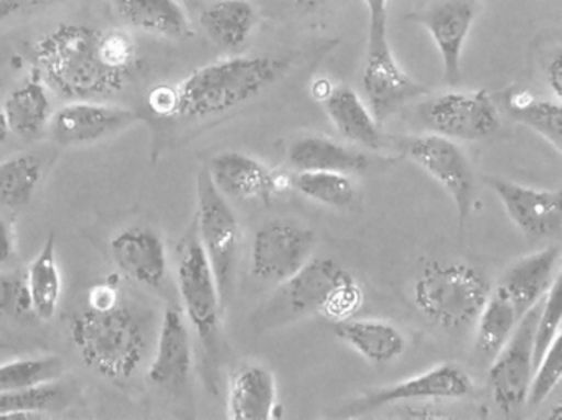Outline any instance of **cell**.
<instances>
[{
  "instance_id": "6da1fadb",
  "label": "cell",
  "mask_w": 562,
  "mask_h": 420,
  "mask_svg": "<svg viewBox=\"0 0 562 420\" xmlns=\"http://www.w3.org/2000/svg\"><path fill=\"white\" fill-rule=\"evenodd\" d=\"M34 57L45 83L58 97L100 101L126 87L137 45L124 31L60 24L35 42Z\"/></svg>"
},
{
  "instance_id": "7a4b0ae2",
  "label": "cell",
  "mask_w": 562,
  "mask_h": 420,
  "mask_svg": "<svg viewBox=\"0 0 562 420\" xmlns=\"http://www.w3.org/2000/svg\"><path fill=\"white\" fill-rule=\"evenodd\" d=\"M70 340L80 360L106 379H131L146 361L150 317L124 297L113 307H87L71 317Z\"/></svg>"
},
{
  "instance_id": "3957f363",
  "label": "cell",
  "mask_w": 562,
  "mask_h": 420,
  "mask_svg": "<svg viewBox=\"0 0 562 420\" xmlns=\"http://www.w3.org/2000/svg\"><path fill=\"white\" fill-rule=\"evenodd\" d=\"M291 68L288 58L233 55L203 65L176 84V117L203 120L243 106L274 87Z\"/></svg>"
},
{
  "instance_id": "277c9868",
  "label": "cell",
  "mask_w": 562,
  "mask_h": 420,
  "mask_svg": "<svg viewBox=\"0 0 562 420\" xmlns=\"http://www.w3.org/2000/svg\"><path fill=\"white\" fill-rule=\"evenodd\" d=\"M364 295L357 279L335 259H311L294 277L282 282L255 323L261 328L278 327L307 315L331 321L355 317Z\"/></svg>"
},
{
  "instance_id": "5b68a950",
  "label": "cell",
  "mask_w": 562,
  "mask_h": 420,
  "mask_svg": "<svg viewBox=\"0 0 562 420\" xmlns=\"http://www.w3.org/2000/svg\"><path fill=\"white\" fill-rule=\"evenodd\" d=\"M490 282L467 262H432L414 282V304L437 327L463 330L475 325L486 298Z\"/></svg>"
},
{
  "instance_id": "8992f818",
  "label": "cell",
  "mask_w": 562,
  "mask_h": 420,
  "mask_svg": "<svg viewBox=\"0 0 562 420\" xmlns=\"http://www.w3.org/2000/svg\"><path fill=\"white\" fill-rule=\"evenodd\" d=\"M176 274L183 315L205 350L216 354L223 305L215 274L196 235L195 223L177 248Z\"/></svg>"
},
{
  "instance_id": "52a82bcc",
  "label": "cell",
  "mask_w": 562,
  "mask_h": 420,
  "mask_svg": "<svg viewBox=\"0 0 562 420\" xmlns=\"http://www.w3.org/2000/svg\"><path fill=\"white\" fill-rule=\"evenodd\" d=\"M196 235L218 285L223 308L235 287L239 252V223L228 200L213 185L206 169L196 177Z\"/></svg>"
},
{
  "instance_id": "ba28073f",
  "label": "cell",
  "mask_w": 562,
  "mask_h": 420,
  "mask_svg": "<svg viewBox=\"0 0 562 420\" xmlns=\"http://www.w3.org/2000/svg\"><path fill=\"white\" fill-rule=\"evenodd\" d=\"M367 60L363 90L378 124H383L404 104L427 93L424 84L409 77L394 58L387 41V14L368 15Z\"/></svg>"
},
{
  "instance_id": "9c48e42d",
  "label": "cell",
  "mask_w": 562,
  "mask_h": 420,
  "mask_svg": "<svg viewBox=\"0 0 562 420\" xmlns=\"http://www.w3.org/2000/svg\"><path fill=\"white\" fill-rule=\"evenodd\" d=\"M396 146L449 193L457 209L460 231H463L475 202L473 170L465 154L452 139L434 133L400 137Z\"/></svg>"
},
{
  "instance_id": "30bf717a",
  "label": "cell",
  "mask_w": 562,
  "mask_h": 420,
  "mask_svg": "<svg viewBox=\"0 0 562 420\" xmlns=\"http://www.w3.org/2000/svg\"><path fill=\"white\" fill-rule=\"evenodd\" d=\"M420 117L434 134L452 140H485L499 129V110L485 90L452 91L423 104Z\"/></svg>"
},
{
  "instance_id": "8fae6325",
  "label": "cell",
  "mask_w": 562,
  "mask_h": 420,
  "mask_svg": "<svg viewBox=\"0 0 562 420\" xmlns=\"http://www.w3.org/2000/svg\"><path fill=\"white\" fill-rule=\"evenodd\" d=\"M544 298V297H542ZM542 300L529 308L513 330L488 370L493 400L505 413L515 412L526 402L532 370V338Z\"/></svg>"
},
{
  "instance_id": "7c38bea8",
  "label": "cell",
  "mask_w": 562,
  "mask_h": 420,
  "mask_svg": "<svg viewBox=\"0 0 562 420\" xmlns=\"http://www.w3.org/2000/svg\"><path fill=\"white\" fill-rule=\"evenodd\" d=\"M317 236L305 226L272 222L256 231L251 246V272L256 279L282 284L312 259Z\"/></svg>"
},
{
  "instance_id": "4fadbf2b",
  "label": "cell",
  "mask_w": 562,
  "mask_h": 420,
  "mask_svg": "<svg viewBox=\"0 0 562 420\" xmlns=\"http://www.w3.org/2000/svg\"><path fill=\"white\" fill-rule=\"evenodd\" d=\"M479 14V0H429L417 14L411 15L432 38L450 87L460 81L463 48Z\"/></svg>"
},
{
  "instance_id": "5bb4252c",
  "label": "cell",
  "mask_w": 562,
  "mask_h": 420,
  "mask_svg": "<svg viewBox=\"0 0 562 420\" xmlns=\"http://www.w3.org/2000/svg\"><path fill=\"white\" fill-rule=\"evenodd\" d=\"M482 180L526 238L539 241L561 232V190L532 189L496 175H483Z\"/></svg>"
},
{
  "instance_id": "9a60e30c",
  "label": "cell",
  "mask_w": 562,
  "mask_h": 420,
  "mask_svg": "<svg viewBox=\"0 0 562 420\" xmlns=\"http://www.w3.org/2000/svg\"><path fill=\"white\" fill-rule=\"evenodd\" d=\"M473 393V381L462 367L453 363L437 364L417 376L407 377L393 386L370 390L357 402L351 404L350 412L367 413L380 407L411 400L463 399Z\"/></svg>"
},
{
  "instance_id": "2e32d148",
  "label": "cell",
  "mask_w": 562,
  "mask_h": 420,
  "mask_svg": "<svg viewBox=\"0 0 562 420\" xmlns=\"http://www.w3.org/2000/svg\"><path fill=\"white\" fill-rule=\"evenodd\" d=\"M139 121V114L127 107L94 100L70 101L52 114V137L65 147L88 146L114 136Z\"/></svg>"
},
{
  "instance_id": "e0dca14e",
  "label": "cell",
  "mask_w": 562,
  "mask_h": 420,
  "mask_svg": "<svg viewBox=\"0 0 562 420\" xmlns=\"http://www.w3.org/2000/svg\"><path fill=\"white\" fill-rule=\"evenodd\" d=\"M111 254L120 271L136 284L159 288L169 271L166 245L147 226H130L110 242Z\"/></svg>"
},
{
  "instance_id": "ac0fdd59",
  "label": "cell",
  "mask_w": 562,
  "mask_h": 420,
  "mask_svg": "<svg viewBox=\"0 0 562 420\" xmlns=\"http://www.w3.org/2000/svg\"><path fill=\"white\" fill-rule=\"evenodd\" d=\"M206 172L225 198L269 203L279 189L278 177L268 166L241 152L218 154Z\"/></svg>"
},
{
  "instance_id": "d6986e66",
  "label": "cell",
  "mask_w": 562,
  "mask_h": 420,
  "mask_svg": "<svg viewBox=\"0 0 562 420\" xmlns=\"http://www.w3.org/2000/svg\"><path fill=\"white\" fill-rule=\"evenodd\" d=\"M192 337L186 315L179 308L169 307L160 321L147 379L156 386H183L192 373Z\"/></svg>"
},
{
  "instance_id": "ffe728a7",
  "label": "cell",
  "mask_w": 562,
  "mask_h": 420,
  "mask_svg": "<svg viewBox=\"0 0 562 420\" xmlns=\"http://www.w3.org/2000/svg\"><path fill=\"white\" fill-rule=\"evenodd\" d=\"M111 12L123 27L164 41L192 37L189 12L179 0H110Z\"/></svg>"
},
{
  "instance_id": "44dd1931",
  "label": "cell",
  "mask_w": 562,
  "mask_h": 420,
  "mask_svg": "<svg viewBox=\"0 0 562 420\" xmlns=\"http://www.w3.org/2000/svg\"><path fill=\"white\" fill-rule=\"evenodd\" d=\"M206 37L225 52H241L259 25V12L249 0H206L199 11Z\"/></svg>"
},
{
  "instance_id": "7402d4cb",
  "label": "cell",
  "mask_w": 562,
  "mask_h": 420,
  "mask_svg": "<svg viewBox=\"0 0 562 420\" xmlns=\"http://www.w3.org/2000/svg\"><path fill=\"white\" fill-rule=\"evenodd\" d=\"M559 262H561V249L559 246H549L519 259L503 275L498 285L508 294L519 317H522L548 294L555 275L561 272Z\"/></svg>"
},
{
  "instance_id": "603a6c76",
  "label": "cell",
  "mask_w": 562,
  "mask_h": 420,
  "mask_svg": "<svg viewBox=\"0 0 562 420\" xmlns=\"http://www.w3.org/2000/svg\"><path fill=\"white\" fill-rule=\"evenodd\" d=\"M331 330L370 363H391L406 351V337L391 321L350 317L331 321Z\"/></svg>"
},
{
  "instance_id": "cb8c5ba5",
  "label": "cell",
  "mask_w": 562,
  "mask_h": 420,
  "mask_svg": "<svg viewBox=\"0 0 562 420\" xmlns=\"http://www.w3.org/2000/svg\"><path fill=\"white\" fill-rule=\"evenodd\" d=\"M278 410V386L268 367L248 364L236 371L228 386V419L271 420Z\"/></svg>"
},
{
  "instance_id": "d4e9b609",
  "label": "cell",
  "mask_w": 562,
  "mask_h": 420,
  "mask_svg": "<svg viewBox=\"0 0 562 420\" xmlns=\"http://www.w3.org/2000/svg\"><path fill=\"white\" fill-rule=\"evenodd\" d=\"M2 110L11 134L22 139L37 137L48 126L54 114L50 88L42 78L41 71L34 70L24 83L11 91L2 104Z\"/></svg>"
},
{
  "instance_id": "484cf974",
  "label": "cell",
  "mask_w": 562,
  "mask_h": 420,
  "mask_svg": "<svg viewBox=\"0 0 562 420\" xmlns=\"http://www.w3.org/2000/svg\"><path fill=\"white\" fill-rule=\"evenodd\" d=\"M324 104L328 120L345 139L371 150L383 147L380 124L357 91L348 87H334Z\"/></svg>"
},
{
  "instance_id": "4316f807",
  "label": "cell",
  "mask_w": 562,
  "mask_h": 420,
  "mask_svg": "<svg viewBox=\"0 0 562 420\" xmlns=\"http://www.w3.org/2000/svg\"><path fill=\"white\" fill-rule=\"evenodd\" d=\"M289 163L297 172L358 173L368 169V157L337 140L305 136L295 140L288 152Z\"/></svg>"
},
{
  "instance_id": "83f0119b",
  "label": "cell",
  "mask_w": 562,
  "mask_h": 420,
  "mask_svg": "<svg viewBox=\"0 0 562 420\" xmlns=\"http://www.w3.org/2000/svg\"><path fill=\"white\" fill-rule=\"evenodd\" d=\"M506 113L515 123L531 129L551 144L558 152L562 149V110L559 100H541L528 91H512L503 101Z\"/></svg>"
},
{
  "instance_id": "f1b7e54d",
  "label": "cell",
  "mask_w": 562,
  "mask_h": 420,
  "mask_svg": "<svg viewBox=\"0 0 562 420\" xmlns=\"http://www.w3.org/2000/svg\"><path fill=\"white\" fill-rule=\"evenodd\" d=\"M29 294L34 305L35 317L48 321L57 315L61 300V274L57 261V239L54 232L48 236L37 258L29 265Z\"/></svg>"
},
{
  "instance_id": "f546056e",
  "label": "cell",
  "mask_w": 562,
  "mask_h": 420,
  "mask_svg": "<svg viewBox=\"0 0 562 420\" xmlns=\"http://www.w3.org/2000/svg\"><path fill=\"white\" fill-rule=\"evenodd\" d=\"M519 318L508 294L499 285L492 288L475 321L476 351L483 356H495L512 337Z\"/></svg>"
},
{
  "instance_id": "4dcf8cb0",
  "label": "cell",
  "mask_w": 562,
  "mask_h": 420,
  "mask_svg": "<svg viewBox=\"0 0 562 420\" xmlns=\"http://www.w3.org/2000/svg\"><path fill=\"white\" fill-rule=\"evenodd\" d=\"M42 160L34 152H19L0 162V208L27 206L42 180Z\"/></svg>"
},
{
  "instance_id": "1f68e13d",
  "label": "cell",
  "mask_w": 562,
  "mask_h": 420,
  "mask_svg": "<svg viewBox=\"0 0 562 420\" xmlns=\"http://www.w3.org/2000/svg\"><path fill=\"white\" fill-rule=\"evenodd\" d=\"M67 393L57 381L24 389L0 390V420L48 419V412L61 409Z\"/></svg>"
},
{
  "instance_id": "d6a6232c",
  "label": "cell",
  "mask_w": 562,
  "mask_h": 420,
  "mask_svg": "<svg viewBox=\"0 0 562 420\" xmlns=\"http://www.w3.org/2000/svg\"><path fill=\"white\" fill-rule=\"evenodd\" d=\"M292 186L305 198L331 208H348L357 198V186L348 173L297 172Z\"/></svg>"
},
{
  "instance_id": "836d02e7",
  "label": "cell",
  "mask_w": 562,
  "mask_h": 420,
  "mask_svg": "<svg viewBox=\"0 0 562 420\" xmlns=\"http://www.w3.org/2000/svg\"><path fill=\"white\" fill-rule=\"evenodd\" d=\"M64 374L58 356L19 357L0 364V390L24 389L54 383Z\"/></svg>"
},
{
  "instance_id": "e575fe53",
  "label": "cell",
  "mask_w": 562,
  "mask_h": 420,
  "mask_svg": "<svg viewBox=\"0 0 562 420\" xmlns=\"http://www.w3.org/2000/svg\"><path fill=\"white\" fill-rule=\"evenodd\" d=\"M561 272L555 275L548 294L542 298L541 310L536 321L535 338H532V366L541 361L555 338L561 337L562 297ZM535 371V370H532Z\"/></svg>"
},
{
  "instance_id": "d590c367",
  "label": "cell",
  "mask_w": 562,
  "mask_h": 420,
  "mask_svg": "<svg viewBox=\"0 0 562 420\" xmlns=\"http://www.w3.org/2000/svg\"><path fill=\"white\" fill-rule=\"evenodd\" d=\"M562 344L561 337L555 338L554 343L546 351L532 371L531 383H529L528 397L526 402L529 406H541L546 402L552 390L561 384L562 379Z\"/></svg>"
},
{
  "instance_id": "8d00e7d4",
  "label": "cell",
  "mask_w": 562,
  "mask_h": 420,
  "mask_svg": "<svg viewBox=\"0 0 562 420\" xmlns=\"http://www.w3.org/2000/svg\"><path fill=\"white\" fill-rule=\"evenodd\" d=\"M0 315L29 317L34 315L27 281L0 269Z\"/></svg>"
},
{
  "instance_id": "74e56055",
  "label": "cell",
  "mask_w": 562,
  "mask_h": 420,
  "mask_svg": "<svg viewBox=\"0 0 562 420\" xmlns=\"http://www.w3.org/2000/svg\"><path fill=\"white\" fill-rule=\"evenodd\" d=\"M149 110L157 116L176 117L177 93L172 84H160L154 88L147 98Z\"/></svg>"
},
{
  "instance_id": "f35d334b",
  "label": "cell",
  "mask_w": 562,
  "mask_h": 420,
  "mask_svg": "<svg viewBox=\"0 0 562 420\" xmlns=\"http://www.w3.org/2000/svg\"><path fill=\"white\" fill-rule=\"evenodd\" d=\"M60 0H0V24L18 15L31 14L50 8Z\"/></svg>"
},
{
  "instance_id": "ab89813d",
  "label": "cell",
  "mask_w": 562,
  "mask_h": 420,
  "mask_svg": "<svg viewBox=\"0 0 562 420\" xmlns=\"http://www.w3.org/2000/svg\"><path fill=\"white\" fill-rule=\"evenodd\" d=\"M121 298H123V294L113 281L100 282V284L91 287L90 294H88V307L104 310V308L116 305Z\"/></svg>"
},
{
  "instance_id": "60d3db41",
  "label": "cell",
  "mask_w": 562,
  "mask_h": 420,
  "mask_svg": "<svg viewBox=\"0 0 562 420\" xmlns=\"http://www.w3.org/2000/svg\"><path fill=\"white\" fill-rule=\"evenodd\" d=\"M15 256V231L8 219L0 216V265L8 264Z\"/></svg>"
},
{
  "instance_id": "b9f144b4",
  "label": "cell",
  "mask_w": 562,
  "mask_h": 420,
  "mask_svg": "<svg viewBox=\"0 0 562 420\" xmlns=\"http://www.w3.org/2000/svg\"><path fill=\"white\" fill-rule=\"evenodd\" d=\"M546 80H548L549 90L554 94L555 100L562 98V60L561 54H555L546 65Z\"/></svg>"
},
{
  "instance_id": "7bdbcfd3",
  "label": "cell",
  "mask_w": 562,
  "mask_h": 420,
  "mask_svg": "<svg viewBox=\"0 0 562 420\" xmlns=\"http://www.w3.org/2000/svg\"><path fill=\"white\" fill-rule=\"evenodd\" d=\"M330 0H294L295 8L302 12H314L327 5Z\"/></svg>"
},
{
  "instance_id": "ee69618b",
  "label": "cell",
  "mask_w": 562,
  "mask_h": 420,
  "mask_svg": "<svg viewBox=\"0 0 562 420\" xmlns=\"http://www.w3.org/2000/svg\"><path fill=\"white\" fill-rule=\"evenodd\" d=\"M331 90H334V87H331L327 80H318L315 81L314 87H312V97L317 98L318 101L324 103L325 98L330 94Z\"/></svg>"
},
{
  "instance_id": "f6af8a7d",
  "label": "cell",
  "mask_w": 562,
  "mask_h": 420,
  "mask_svg": "<svg viewBox=\"0 0 562 420\" xmlns=\"http://www.w3.org/2000/svg\"><path fill=\"white\" fill-rule=\"evenodd\" d=\"M363 4L367 5L368 15L387 14L390 0H363Z\"/></svg>"
},
{
  "instance_id": "bcb514c9",
  "label": "cell",
  "mask_w": 562,
  "mask_h": 420,
  "mask_svg": "<svg viewBox=\"0 0 562 420\" xmlns=\"http://www.w3.org/2000/svg\"><path fill=\"white\" fill-rule=\"evenodd\" d=\"M9 136H11V130H9L8 121H5L4 110H2V104H0V147L4 146L8 143Z\"/></svg>"
}]
</instances>
